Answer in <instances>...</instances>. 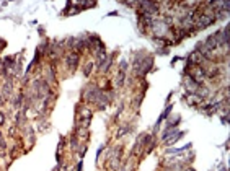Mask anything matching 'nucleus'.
<instances>
[{
    "mask_svg": "<svg viewBox=\"0 0 230 171\" xmlns=\"http://www.w3.org/2000/svg\"><path fill=\"white\" fill-rule=\"evenodd\" d=\"M185 135H186V130H180V132H178L176 135H173L171 139H168V140H166V142H165V145H173L175 142H178V140L181 139V137H185Z\"/></svg>",
    "mask_w": 230,
    "mask_h": 171,
    "instance_id": "f8f14e48",
    "label": "nucleus"
},
{
    "mask_svg": "<svg viewBox=\"0 0 230 171\" xmlns=\"http://www.w3.org/2000/svg\"><path fill=\"white\" fill-rule=\"evenodd\" d=\"M82 168H83V161L80 160V161H78V165L75 166V171H82Z\"/></svg>",
    "mask_w": 230,
    "mask_h": 171,
    "instance_id": "4be33fe9",
    "label": "nucleus"
},
{
    "mask_svg": "<svg viewBox=\"0 0 230 171\" xmlns=\"http://www.w3.org/2000/svg\"><path fill=\"white\" fill-rule=\"evenodd\" d=\"M185 77V80H183V87H185L186 90V93L188 95H193V93H196V90L201 87V85L196 82V80H193L189 75H183Z\"/></svg>",
    "mask_w": 230,
    "mask_h": 171,
    "instance_id": "0eeeda50",
    "label": "nucleus"
},
{
    "mask_svg": "<svg viewBox=\"0 0 230 171\" xmlns=\"http://www.w3.org/2000/svg\"><path fill=\"white\" fill-rule=\"evenodd\" d=\"M38 33H39V34H41V36H44V30H43V28H41V26H39V28H38Z\"/></svg>",
    "mask_w": 230,
    "mask_h": 171,
    "instance_id": "393cba45",
    "label": "nucleus"
},
{
    "mask_svg": "<svg viewBox=\"0 0 230 171\" xmlns=\"http://www.w3.org/2000/svg\"><path fill=\"white\" fill-rule=\"evenodd\" d=\"M165 121H166V127H178V124H180V121H181V116L180 114H173V116L170 114Z\"/></svg>",
    "mask_w": 230,
    "mask_h": 171,
    "instance_id": "1a4fd4ad",
    "label": "nucleus"
},
{
    "mask_svg": "<svg viewBox=\"0 0 230 171\" xmlns=\"http://www.w3.org/2000/svg\"><path fill=\"white\" fill-rule=\"evenodd\" d=\"M121 153H123V147H116L113 153H108V168L113 171H118L121 166Z\"/></svg>",
    "mask_w": 230,
    "mask_h": 171,
    "instance_id": "7ed1b4c3",
    "label": "nucleus"
},
{
    "mask_svg": "<svg viewBox=\"0 0 230 171\" xmlns=\"http://www.w3.org/2000/svg\"><path fill=\"white\" fill-rule=\"evenodd\" d=\"M65 64H67V67H69V70H70V72H75L78 64H80V54L75 52V51L67 52L65 54Z\"/></svg>",
    "mask_w": 230,
    "mask_h": 171,
    "instance_id": "20e7f679",
    "label": "nucleus"
},
{
    "mask_svg": "<svg viewBox=\"0 0 230 171\" xmlns=\"http://www.w3.org/2000/svg\"><path fill=\"white\" fill-rule=\"evenodd\" d=\"M128 68H129V65H128V60H126V59H123V60H121V64H119V70H121V72H126V73H128Z\"/></svg>",
    "mask_w": 230,
    "mask_h": 171,
    "instance_id": "f3484780",
    "label": "nucleus"
},
{
    "mask_svg": "<svg viewBox=\"0 0 230 171\" xmlns=\"http://www.w3.org/2000/svg\"><path fill=\"white\" fill-rule=\"evenodd\" d=\"M191 148H193V144H186L185 147H181V148H168L166 153H183L185 150H191Z\"/></svg>",
    "mask_w": 230,
    "mask_h": 171,
    "instance_id": "4468645a",
    "label": "nucleus"
},
{
    "mask_svg": "<svg viewBox=\"0 0 230 171\" xmlns=\"http://www.w3.org/2000/svg\"><path fill=\"white\" fill-rule=\"evenodd\" d=\"M126 77H128V73L119 70V72L116 73V78H114V85H116L118 88H121V87H123V85L126 83Z\"/></svg>",
    "mask_w": 230,
    "mask_h": 171,
    "instance_id": "9b49d317",
    "label": "nucleus"
},
{
    "mask_svg": "<svg viewBox=\"0 0 230 171\" xmlns=\"http://www.w3.org/2000/svg\"><path fill=\"white\" fill-rule=\"evenodd\" d=\"M118 15V11H110V13H108L106 16H116Z\"/></svg>",
    "mask_w": 230,
    "mask_h": 171,
    "instance_id": "b1692460",
    "label": "nucleus"
},
{
    "mask_svg": "<svg viewBox=\"0 0 230 171\" xmlns=\"http://www.w3.org/2000/svg\"><path fill=\"white\" fill-rule=\"evenodd\" d=\"M93 67H95V62H87V65L83 67V75L87 77V78L91 75V72H93Z\"/></svg>",
    "mask_w": 230,
    "mask_h": 171,
    "instance_id": "2eb2a0df",
    "label": "nucleus"
},
{
    "mask_svg": "<svg viewBox=\"0 0 230 171\" xmlns=\"http://www.w3.org/2000/svg\"><path fill=\"white\" fill-rule=\"evenodd\" d=\"M46 83L49 85H56L57 82H56V72H54V67H52V64H48L44 67V72H43V77H41Z\"/></svg>",
    "mask_w": 230,
    "mask_h": 171,
    "instance_id": "423d86ee",
    "label": "nucleus"
},
{
    "mask_svg": "<svg viewBox=\"0 0 230 171\" xmlns=\"http://www.w3.org/2000/svg\"><path fill=\"white\" fill-rule=\"evenodd\" d=\"M150 30H152L153 34H155L153 38L162 39V41H165V38L170 36V26L165 23L163 18H155V21H153V25H152Z\"/></svg>",
    "mask_w": 230,
    "mask_h": 171,
    "instance_id": "f03ea898",
    "label": "nucleus"
},
{
    "mask_svg": "<svg viewBox=\"0 0 230 171\" xmlns=\"http://www.w3.org/2000/svg\"><path fill=\"white\" fill-rule=\"evenodd\" d=\"M105 147H106V145H101V147L98 148V150H96V165H98V161H100V157H101V152H103V150H105Z\"/></svg>",
    "mask_w": 230,
    "mask_h": 171,
    "instance_id": "aec40b11",
    "label": "nucleus"
},
{
    "mask_svg": "<svg viewBox=\"0 0 230 171\" xmlns=\"http://www.w3.org/2000/svg\"><path fill=\"white\" fill-rule=\"evenodd\" d=\"M70 148H72L73 153H77L78 148H80V145H78V135H77V134H73V135L70 137Z\"/></svg>",
    "mask_w": 230,
    "mask_h": 171,
    "instance_id": "ddd939ff",
    "label": "nucleus"
},
{
    "mask_svg": "<svg viewBox=\"0 0 230 171\" xmlns=\"http://www.w3.org/2000/svg\"><path fill=\"white\" fill-rule=\"evenodd\" d=\"M222 124H228V114H224V117H220Z\"/></svg>",
    "mask_w": 230,
    "mask_h": 171,
    "instance_id": "412c9836",
    "label": "nucleus"
},
{
    "mask_svg": "<svg viewBox=\"0 0 230 171\" xmlns=\"http://www.w3.org/2000/svg\"><path fill=\"white\" fill-rule=\"evenodd\" d=\"M129 130H131L129 125H121V127L118 129V132H116V139H121V137L126 135V134L129 132Z\"/></svg>",
    "mask_w": 230,
    "mask_h": 171,
    "instance_id": "dca6fc26",
    "label": "nucleus"
},
{
    "mask_svg": "<svg viewBox=\"0 0 230 171\" xmlns=\"http://www.w3.org/2000/svg\"><path fill=\"white\" fill-rule=\"evenodd\" d=\"M2 137H3V135H2V130H0V139H2Z\"/></svg>",
    "mask_w": 230,
    "mask_h": 171,
    "instance_id": "a878e982",
    "label": "nucleus"
},
{
    "mask_svg": "<svg viewBox=\"0 0 230 171\" xmlns=\"http://www.w3.org/2000/svg\"><path fill=\"white\" fill-rule=\"evenodd\" d=\"M0 95H2V98L3 100H13V78L8 77L7 80H5V83H3V87L2 90H0Z\"/></svg>",
    "mask_w": 230,
    "mask_h": 171,
    "instance_id": "39448f33",
    "label": "nucleus"
},
{
    "mask_svg": "<svg viewBox=\"0 0 230 171\" xmlns=\"http://www.w3.org/2000/svg\"><path fill=\"white\" fill-rule=\"evenodd\" d=\"M5 122V114L3 112H0V125H2Z\"/></svg>",
    "mask_w": 230,
    "mask_h": 171,
    "instance_id": "5701e85b",
    "label": "nucleus"
},
{
    "mask_svg": "<svg viewBox=\"0 0 230 171\" xmlns=\"http://www.w3.org/2000/svg\"><path fill=\"white\" fill-rule=\"evenodd\" d=\"M153 67V57L148 55L145 51H139L137 54H134L132 59V72L137 78H144Z\"/></svg>",
    "mask_w": 230,
    "mask_h": 171,
    "instance_id": "f257e3e1",
    "label": "nucleus"
},
{
    "mask_svg": "<svg viewBox=\"0 0 230 171\" xmlns=\"http://www.w3.org/2000/svg\"><path fill=\"white\" fill-rule=\"evenodd\" d=\"M157 54H160V55H166V54H168V47H166V46H162V47H158V49H157Z\"/></svg>",
    "mask_w": 230,
    "mask_h": 171,
    "instance_id": "6ab92c4d",
    "label": "nucleus"
},
{
    "mask_svg": "<svg viewBox=\"0 0 230 171\" xmlns=\"http://www.w3.org/2000/svg\"><path fill=\"white\" fill-rule=\"evenodd\" d=\"M183 98L186 100L188 106H199L201 103L204 101V100H201L199 96H198V95H194V93H193V95H188V93H185V95H183Z\"/></svg>",
    "mask_w": 230,
    "mask_h": 171,
    "instance_id": "6e6552de",
    "label": "nucleus"
},
{
    "mask_svg": "<svg viewBox=\"0 0 230 171\" xmlns=\"http://www.w3.org/2000/svg\"><path fill=\"white\" fill-rule=\"evenodd\" d=\"M72 5H73V2H72V0H67V3H65V8L62 10V15H67V13H69V10L72 8Z\"/></svg>",
    "mask_w": 230,
    "mask_h": 171,
    "instance_id": "a211bd4d",
    "label": "nucleus"
},
{
    "mask_svg": "<svg viewBox=\"0 0 230 171\" xmlns=\"http://www.w3.org/2000/svg\"><path fill=\"white\" fill-rule=\"evenodd\" d=\"M180 130H178V127H165V130L162 132V140L163 142H166L168 139H171L173 135H176Z\"/></svg>",
    "mask_w": 230,
    "mask_h": 171,
    "instance_id": "9d476101",
    "label": "nucleus"
}]
</instances>
